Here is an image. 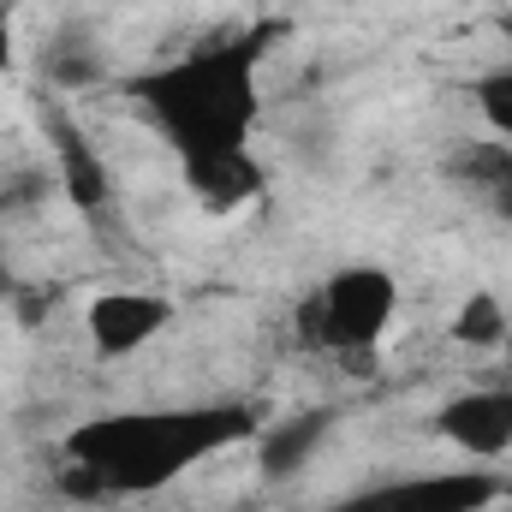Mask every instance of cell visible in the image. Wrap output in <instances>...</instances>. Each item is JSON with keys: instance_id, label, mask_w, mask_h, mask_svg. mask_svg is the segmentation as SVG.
<instances>
[{"instance_id": "obj_1", "label": "cell", "mask_w": 512, "mask_h": 512, "mask_svg": "<svg viewBox=\"0 0 512 512\" xmlns=\"http://www.w3.org/2000/svg\"><path fill=\"white\" fill-rule=\"evenodd\" d=\"M262 417L245 399H203V405H137L96 411L66 429V489L78 501H131L155 495L227 447L256 441Z\"/></svg>"}, {"instance_id": "obj_2", "label": "cell", "mask_w": 512, "mask_h": 512, "mask_svg": "<svg viewBox=\"0 0 512 512\" xmlns=\"http://www.w3.org/2000/svg\"><path fill=\"white\" fill-rule=\"evenodd\" d=\"M262 54L268 30H239L126 78L131 108L173 149L179 173L251 155V137L262 126Z\"/></svg>"}, {"instance_id": "obj_3", "label": "cell", "mask_w": 512, "mask_h": 512, "mask_svg": "<svg viewBox=\"0 0 512 512\" xmlns=\"http://www.w3.org/2000/svg\"><path fill=\"white\" fill-rule=\"evenodd\" d=\"M393 316H399V280L387 274L382 262H346V268H334L310 292V310H298V322L310 328V340L322 352H334L358 376L376 370V352H382Z\"/></svg>"}, {"instance_id": "obj_4", "label": "cell", "mask_w": 512, "mask_h": 512, "mask_svg": "<svg viewBox=\"0 0 512 512\" xmlns=\"http://www.w3.org/2000/svg\"><path fill=\"white\" fill-rule=\"evenodd\" d=\"M507 495L495 465H453V471H411L376 489H358L334 512H489Z\"/></svg>"}, {"instance_id": "obj_5", "label": "cell", "mask_w": 512, "mask_h": 512, "mask_svg": "<svg viewBox=\"0 0 512 512\" xmlns=\"http://www.w3.org/2000/svg\"><path fill=\"white\" fill-rule=\"evenodd\" d=\"M173 328V298L167 292H143V286H108L84 304V340L96 358L120 364L137 358L149 340H161Z\"/></svg>"}, {"instance_id": "obj_6", "label": "cell", "mask_w": 512, "mask_h": 512, "mask_svg": "<svg viewBox=\"0 0 512 512\" xmlns=\"http://www.w3.org/2000/svg\"><path fill=\"white\" fill-rule=\"evenodd\" d=\"M42 137H48V155H54V179H60V197L78 209V215H102L114 203V173L96 149V137L78 126V114L66 102H42Z\"/></svg>"}, {"instance_id": "obj_7", "label": "cell", "mask_w": 512, "mask_h": 512, "mask_svg": "<svg viewBox=\"0 0 512 512\" xmlns=\"http://www.w3.org/2000/svg\"><path fill=\"white\" fill-rule=\"evenodd\" d=\"M435 435H447L471 465H501L512 453V387H465L435 411Z\"/></svg>"}, {"instance_id": "obj_8", "label": "cell", "mask_w": 512, "mask_h": 512, "mask_svg": "<svg viewBox=\"0 0 512 512\" xmlns=\"http://www.w3.org/2000/svg\"><path fill=\"white\" fill-rule=\"evenodd\" d=\"M328 435H334V405H304V411H292L280 423H262L256 441H251L256 477L262 483H292L328 447Z\"/></svg>"}, {"instance_id": "obj_9", "label": "cell", "mask_w": 512, "mask_h": 512, "mask_svg": "<svg viewBox=\"0 0 512 512\" xmlns=\"http://www.w3.org/2000/svg\"><path fill=\"white\" fill-rule=\"evenodd\" d=\"M185 191L203 203V215H239L245 203L262 197V167H256L251 155L209 161V167H185Z\"/></svg>"}, {"instance_id": "obj_10", "label": "cell", "mask_w": 512, "mask_h": 512, "mask_svg": "<svg viewBox=\"0 0 512 512\" xmlns=\"http://www.w3.org/2000/svg\"><path fill=\"white\" fill-rule=\"evenodd\" d=\"M447 334H453L459 346H471V352H501V346H507V334H512L507 298H501V292H489V286L465 292V304L453 310Z\"/></svg>"}, {"instance_id": "obj_11", "label": "cell", "mask_w": 512, "mask_h": 512, "mask_svg": "<svg viewBox=\"0 0 512 512\" xmlns=\"http://www.w3.org/2000/svg\"><path fill=\"white\" fill-rule=\"evenodd\" d=\"M471 108L495 143H512V66H489L471 78Z\"/></svg>"}, {"instance_id": "obj_12", "label": "cell", "mask_w": 512, "mask_h": 512, "mask_svg": "<svg viewBox=\"0 0 512 512\" xmlns=\"http://www.w3.org/2000/svg\"><path fill=\"white\" fill-rule=\"evenodd\" d=\"M48 78L66 84V90H78V84H96L102 66H96V54L84 48V36H72V42H54V54H48Z\"/></svg>"}, {"instance_id": "obj_13", "label": "cell", "mask_w": 512, "mask_h": 512, "mask_svg": "<svg viewBox=\"0 0 512 512\" xmlns=\"http://www.w3.org/2000/svg\"><path fill=\"white\" fill-rule=\"evenodd\" d=\"M54 191H60L54 167H48V173H18V179H6V191H0V215H6V209H18V215H36V209H42Z\"/></svg>"}, {"instance_id": "obj_14", "label": "cell", "mask_w": 512, "mask_h": 512, "mask_svg": "<svg viewBox=\"0 0 512 512\" xmlns=\"http://www.w3.org/2000/svg\"><path fill=\"white\" fill-rule=\"evenodd\" d=\"M12 0H0V78L12 72V60H18V24H12Z\"/></svg>"}, {"instance_id": "obj_15", "label": "cell", "mask_w": 512, "mask_h": 512, "mask_svg": "<svg viewBox=\"0 0 512 512\" xmlns=\"http://www.w3.org/2000/svg\"><path fill=\"white\" fill-rule=\"evenodd\" d=\"M489 209L512 221V143H507V161H501V179L489 185Z\"/></svg>"}, {"instance_id": "obj_16", "label": "cell", "mask_w": 512, "mask_h": 512, "mask_svg": "<svg viewBox=\"0 0 512 512\" xmlns=\"http://www.w3.org/2000/svg\"><path fill=\"white\" fill-rule=\"evenodd\" d=\"M18 280H12V262H6V239H0V298H12Z\"/></svg>"}, {"instance_id": "obj_17", "label": "cell", "mask_w": 512, "mask_h": 512, "mask_svg": "<svg viewBox=\"0 0 512 512\" xmlns=\"http://www.w3.org/2000/svg\"><path fill=\"white\" fill-rule=\"evenodd\" d=\"M501 36H507V42H512V6H507V18H501Z\"/></svg>"}, {"instance_id": "obj_18", "label": "cell", "mask_w": 512, "mask_h": 512, "mask_svg": "<svg viewBox=\"0 0 512 512\" xmlns=\"http://www.w3.org/2000/svg\"><path fill=\"white\" fill-rule=\"evenodd\" d=\"M501 352H507V364H512V334H507V346H501Z\"/></svg>"}]
</instances>
